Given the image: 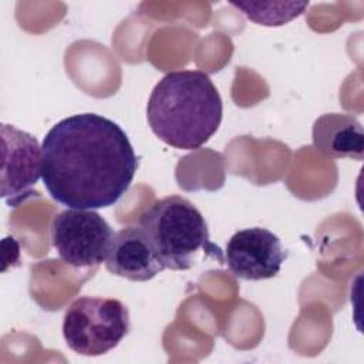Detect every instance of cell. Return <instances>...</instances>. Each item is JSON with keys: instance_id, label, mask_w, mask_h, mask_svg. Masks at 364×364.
<instances>
[{"instance_id": "cell-1", "label": "cell", "mask_w": 364, "mask_h": 364, "mask_svg": "<svg viewBox=\"0 0 364 364\" xmlns=\"http://www.w3.org/2000/svg\"><path fill=\"white\" fill-rule=\"evenodd\" d=\"M41 179L50 196L73 209H101L129 189L138 158L112 119L84 112L58 121L44 136Z\"/></svg>"}, {"instance_id": "cell-7", "label": "cell", "mask_w": 364, "mask_h": 364, "mask_svg": "<svg viewBox=\"0 0 364 364\" xmlns=\"http://www.w3.org/2000/svg\"><path fill=\"white\" fill-rule=\"evenodd\" d=\"M226 264L243 280H266L277 276L287 252L280 239L264 228H249L232 235L226 245Z\"/></svg>"}, {"instance_id": "cell-4", "label": "cell", "mask_w": 364, "mask_h": 364, "mask_svg": "<svg viewBox=\"0 0 364 364\" xmlns=\"http://www.w3.org/2000/svg\"><path fill=\"white\" fill-rule=\"evenodd\" d=\"M129 331V313L117 299L82 296L65 310L63 336L80 355L97 357L115 348Z\"/></svg>"}, {"instance_id": "cell-10", "label": "cell", "mask_w": 364, "mask_h": 364, "mask_svg": "<svg viewBox=\"0 0 364 364\" xmlns=\"http://www.w3.org/2000/svg\"><path fill=\"white\" fill-rule=\"evenodd\" d=\"M249 20L260 26H283L303 14L309 1H232Z\"/></svg>"}, {"instance_id": "cell-8", "label": "cell", "mask_w": 364, "mask_h": 364, "mask_svg": "<svg viewBox=\"0 0 364 364\" xmlns=\"http://www.w3.org/2000/svg\"><path fill=\"white\" fill-rule=\"evenodd\" d=\"M105 266L109 273L132 282H148L165 269L139 225L125 226L115 232Z\"/></svg>"}, {"instance_id": "cell-6", "label": "cell", "mask_w": 364, "mask_h": 364, "mask_svg": "<svg viewBox=\"0 0 364 364\" xmlns=\"http://www.w3.org/2000/svg\"><path fill=\"white\" fill-rule=\"evenodd\" d=\"M1 198L18 206L34 193L41 176L43 151L31 134L1 124Z\"/></svg>"}, {"instance_id": "cell-3", "label": "cell", "mask_w": 364, "mask_h": 364, "mask_svg": "<svg viewBox=\"0 0 364 364\" xmlns=\"http://www.w3.org/2000/svg\"><path fill=\"white\" fill-rule=\"evenodd\" d=\"M138 225L165 269L189 270L203 255L223 260L219 246L210 242L205 218L183 196L171 195L155 200L139 215Z\"/></svg>"}, {"instance_id": "cell-2", "label": "cell", "mask_w": 364, "mask_h": 364, "mask_svg": "<svg viewBox=\"0 0 364 364\" xmlns=\"http://www.w3.org/2000/svg\"><path fill=\"white\" fill-rule=\"evenodd\" d=\"M222 98L208 74L172 71L154 87L146 118L152 132L176 149H198L222 122Z\"/></svg>"}, {"instance_id": "cell-9", "label": "cell", "mask_w": 364, "mask_h": 364, "mask_svg": "<svg viewBox=\"0 0 364 364\" xmlns=\"http://www.w3.org/2000/svg\"><path fill=\"white\" fill-rule=\"evenodd\" d=\"M313 144L317 151L330 158L360 161L364 152L363 127L350 114H324L313 125Z\"/></svg>"}, {"instance_id": "cell-5", "label": "cell", "mask_w": 364, "mask_h": 364, "mask_svg": "<svg viewBox=\"0 0 364 364\" xmlns=\"http://www.w3.org/2000/svg\"><path fill=\"white\" fill-rule=\"evenodd\" d=\"M115 232L92 209H67L54 216L51 243L60 259L77 269L105 262Z\"/></svg>"}]
</instances>
